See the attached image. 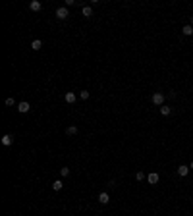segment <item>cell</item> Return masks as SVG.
<instances>
[{"label":"cell","mask_w":193,"mask_h":216,"mask_svg":"<svg viewBox=\"0 0 193 216\" xmlns=\"http://www.w3.org/2000/svg\"><path fill=\"white\" fill-rule=\"evenodd\" d=\"M164 93H153V97H151V102L153 104H156V106H162L164 104Z\"/></svg>","instance_id":"1"},{"label":"cell","mask_w":193,"mask_h":216,"mask_svg":"<svg viewBox=\"0 0 193 216\" xmlns=\"http://www.w3.org/2000/svg\"><path fill=\"white\" fill-rule=\"evenodd\" d=\"M68 16H70V10H68V6H62V8L56 10V17H58V20H66Z\"/></svg>","instance_id":"2"},{"label":"cell","mask_w":193,"mask_h":216,"mask_svg":"<svg viewBox=\"0 0 193 216\" xmlns=\"http://www.w3.org/2000/svg\"><path fill=\"white\" fill-rule=\"evenodd\" d=\"M99 203H100V204H108V203H110V195H108L106 191L99 193Z\"/></svg>","instance_id":"3"},{"label":"cell","mask_w":193,"mask_h":216,"mask_svg":"<svg viewBox=\"0 0 193 216\" xmlns=\"http://www.w3.org/2000/svg\"><path fill=\"white\" fill-rule=\"evenodd\" d=\"M17 110H20L21 114H27V112L31 110V106H29V102H20V104H17Z\"/></svg>","instance_id":"4"},{"label":"cell","mask_w":193,"mask_h":216,"mask_svg":"<svg viewBox=\"0 0 193 216\" xmlns=\"http://www.w3.org/2000/svg\"><path fill=\"white\" fill-rule=\"evenodd\" d=\"M147 179H149V183H151V185H155V183H158L160 176L156 174V172H153V174H149V176H147Z\"/></svg>","instance_id":"5"},{"label":"cell","mask_w":193,"mask_h":216,"mask_svg":"<svg viewBox=\"0 0 193 216\" xmlns=\"http://www.w3.org/2000/svg\"><path fill=\"white\" fill-rule=\"evenodd\" d=\"M189 170H191V168H189V166H184V164H181V166L178 168V176H181V178H185V176L189 174Z\"/></svg>","instance_id":"6"},{"label":"cell","mask_w":193,"mask_h":216,"mask_svg":"<svg viewBox=\"0 0 193 216\" xmlns=\"http://www.w3.org/2000/svg\"><path fill=\"white\" fill-rule=\"evenodd\" d=\"M75 98H77V97H75V93H66V95H64V100H66L68 104H74Z\"/></svg>","instance_id":"7"},{"label":"cell","mask_w":193,"mask_h":216,"mask_svg":"<svg viewBox=\"0 0 193 216\" xmlns=\"http://www.w3.org/2000/svg\"><path fill=\"white\" fill-rule=\"evenodd\" d=\"M14 143V139H12V135H2V145H4V147H10V145H12Z\"/></svg>","instance_id":"8"},{"label":"cell","mask_w":193,"mask_h":216,"mask_svg":"<svg viewBox=\"0 0 193 216\" xmlns=\"http://www.w3.org/2000/svg\"><path fill=\"white\" fill-rule=\"evenodd\" d=\"M29 8L33 10V12H39V10L43 8V4H41V2H39V0H33V2L29 4Z\"/></svg>","instance_id":"9"},{"label":"cell","mask_w":193,"mask_h":216,"mask_svg":"<svg viewBox=\"0 0 193 216\" xmlns=\"http://www.w3.org/2000/svg\"><path fill=\"white\" fill-rule=\"evenodd\" d=\"M181 33H184L185 37H189V35H193V27L191 25H184V27H181Z\"/></svg>","instance_id":"10"},{"label":"cell","mask_w":193,"mask_h":216,"mask_svg":"<svg viewBox=\"0 0 193 216\" xmlns=\"http://www.w3.org/2000/svg\"><path fill=\"white\" fill-rule=\"evenodd\" d=\"M81 12H83V16H85V17H91V16H93V8H91V6H83Z\"/></svg>","instance_id":"11"},{"label":"cell","mask_w":193,"mask_h":216,"mask_svg":"<svg viewBox=\"0 0 193 216\" xmlns=\"http://www.w3.org/2000/svg\"><path fill=\"white\" fill-rule=\"evenodd\" d=\"M41 46H43V41H41V39H35V41L31 43V48H33V50H39Z\"/></svg>","instance_id":"12"},{"label":"cell","mask_w":193,"mask_h":216,"mask_svg":"<svg viewBox=\"0 0 193 216\" xmlns=\"http://www.w3.org/2000/svg\"><path fill=\"white\" fill-rule=\"evenodd\" d=\"M170 112H172V110H170V108H168L166 104L160 106V114H162V116H170Z\"/></svg>","instance_id":"13"},{"label":"cell","mask_w":193,"mask_h":216,"mask_svg":"<svg viewBox=\"0 0 193 216\" xmlns=\"http://www.w3.org/2000/svg\"><path fill=\"white\" fill-rule=\"evenodd\" d=\"M62 187H64V183H62L60 179H56V181H54V183H52V189H54V191H60Z\"/></svg>","instance_id":"14"},{"label":"cell","mask_w":193,"mask_h":216,"mask_svg":"<svg viewBox=\"0 0 193 216\" xmlns=\"http://www.w3.org/2000/svg\"><path fill=\"white\" fill-rule=\"evenodd\" d=\"M60 176H62V178H68V176H70V168H68V166L60 168Z\"/></svg>","instance_id":"15"},{"label":"cell","mask_w":193,"mask_h":216,"mask_svg":"<svg viewBox=\"0 0 193 216\" xmlns=\"http://www.w3.org/2000/svg\"><path fill=\"white\" fill-rule=\"evenodd\" d=\"M66 133H68V135H75V133H77V127H75V126H70V127L66 129Z\"/></svg>","instance_id":"16"},{"label":"cell","mask_w":193,"mask_h":216,"mask_svg":"<svg viewBox=\"0 0 193 216\" xmlns=\"http://www.w3.org/2000/svg\"><path fill=\"white\" fill-rule=\"evenodd\" d=\"M79 98L87 100V98H89V91H79Z\"/></svg>","instance_id":"17"},{"label":"cell","mask_w":193,"mask_h":216,"mask_svg":"<svg viewBox=\"0 0 193 216\" xmlns=\"http://www.w3.org/2000/svg\"><path fill=\"white\" fill-rule=\"evenodd\" d=\"M135 179H137V181H143V179H145V174H143V172H137V174H135Z\"/></svg>","instance_id":"18"},{"label":"cell","mask_w":193,"mask_h":216,"mask_svg":"<svg viewBox=\"0 0 193 216\" xmlns=\"http://www.w3.org/2000/svg\"><path fill=\"white\" fill-rule=\"evenodd\" d=\"M16 104V100H14V98H6V106H14Z\"/></svg>","instance_id":"19"},{"label":"cell","mask_w":193,"mask_h":216,"mask_svg":"<svg viewBox=\"0 0 193 216\" xmlns=\"http://www.w3.org/2000/svg\"><path fill=\"white\" fill-rule=\"evenodd\" d=\"M189 25H191V27H193V16H191V23H189Z\"/></svg>","instance_id":"20"},{"label":"cell","mask_w":193,"mask_h":216,"mask_svg":"<svg viewBox=\"0 0 193 216\" xmlns=\"http://www.w3.org/2000/svg\"><path fill=\"white\" fill-rule=\"evenodd\" d=\"M189 168H191V170H193V162H191V164H189Z\"/></svg>","instance_id":"21"}]
</instances>
